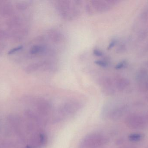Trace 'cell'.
Returning <instances> with one entry per match:
<instances>
[{"label":"cell","instance_id":"8","mask_svg":"<svg viewBox=\"0 0 148 148\" xmlns=\"http://www.w3.org/2000/svg\"><path fill=\"white\" fill-rule=\"evenodd\" d=\"M142 138V136L140 134H131L129 136V139L132 141H138Z\"/></svg>","mask_w":148,"mask_h":148},{"label":"cell","instance_id":"4","mask_svg":"<svg viewBox=\"0 0 148 148\" xmlns=\"http://www.w3.org/2000/svg\"><path fill=\"white\" fill-rule=\"evenodd\" d=\"M81 108V104L75 101H69L60 106L58 114L61 116H67L73 114Z\"/></svg>","mask_w":148,"mask_h":148},{"label":"cell","instance_id":"3","mask_svg":"<svg viewBox=\"0 0 148 148\" xmlns=\"http://www.w3.org/2000/svg\"><path fill=\"white\" fill-rule=\"evenodd\" d=\"M115 1H91L86 4V10L89 14L102 13L108 11L114 5Z\"/></svg>","mask_w":148,"mask_h":148},{"label":"cell","instance_id":"2","mask_svg":"<svg viewBox=\"0 0 148 148\" xmlns=\"http://www.w3.org/2000/svg\"><path fill=\"white\" fill-rule=\"evenodd\" d=\"M108 142L106 136L101 134L94 133L88 135L82 140L79 148H98L104 146Z\"/></svg>","mask_w":148,"mask_h":148},{"label":"cell","instance_id":"1","mask_svg":"<svg viewBox=\"0 0 148 148\" xmlns=\"http://www.w3.org/2000/svg\"><path fill=\"white\" fill-rule=\"evenodd\" d=\"M55 5L59 14L66 20H75L81 15L82 7L81 1H56Z\"/></svg>","mask_w":148,"mask_h":148},{"label":"cell","instance_id":"6","mask_svg":"<svg viewBox=\"0 0 148 148\" xmlns=\"http://www.w3.org/2000/svg\"><path fill=\"white\" fill-rule=\"evenodd\" d=\"M126 123L129 127L132 128L136 129L141 127L144 123V121L140 116L131 115L127 117Z\"/></svg>","mask_w":148,"mask_h":148},{"label":"cell","instance_id":"9","mask_svg":"<svg viewBox=\"0 0 148 148\" xmlns=\"http://www.w3.org/2000/svg\"><path fill=\"white\" fill-rule=\"evenodd\" d=\"M22 47H18L15 48L13 49L12 50H10L9 52V54H11L12 53H14L16 51H17V50H19L21 49V48Z\"/></svg>","mask_w":148,"mask_h":148},{"label":"cell","instance_id":"10","mask_svg":"<svg viewBox=\"0 0 148 148\" xmlns=\"http://www.w3.org/2000/svg\"><path fill=\"white\" fill-rule=\"evenodd\" d=\"M132 148V147H125V148Z\"/></svg>","mask_w":148,"mask_h":148},{"label":"cell","instance_id":"5","mask_svg":"<svg viewBox=\"0 0 148 148\" xmlns=\"http://www.w3.org/2000/svg\"><path fill=\"white\" fill-rule=\"evenodd\" d=\"M38 113L42 116H48L52 112L51 103L46 99H39L36 103Z\"/></svg>","mask_w":148,"mask_h":148},{"label":"cell","instance_id":"11","mask_svg":"<svg viewBox=\"0 0 148 148\" xmlns=\"http://www.w3.org/2000/svg\"><path fill=\"white\" fill-rule=\"evenodd\" d=\"M147 119H148V116H147Z\"/></svg>","mask_w":148,"mask_h":148},{"label":"cell","instance_id":"7","mask_svg":"<svg viewBox=\"0 0 148 148\" xmlns=\"http://www.w3.org/2000/svg\"><path fill=\"white\" fill-rule=\"evenodd\" d=\"M124 110V108L122 107L114 108L107 112V117L110 120H118L122 116Z\"/></svg>","mask_w":148,"mask_h":148}]
</instances>
